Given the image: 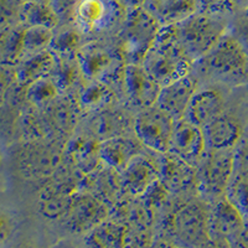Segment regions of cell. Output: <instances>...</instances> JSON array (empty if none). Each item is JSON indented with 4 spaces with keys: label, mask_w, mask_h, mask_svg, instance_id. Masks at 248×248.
<instances>
[{
    "label": "cell",
    "mask_w": 248,
    "mask_h": 248,
    "mask_svg": "<svg viewBox=\"0 0 248 248\" xmlns=\"http://www.w3.org/2000/svg\"><path fill=\"white\" fill-rule=\"evenodd\" d=\"M240 1H247L248 3V0H237V3H240Z\"/></svg>",
    "instance_id": "44"
},
{
    "label": "cell",
    "mask_w": 248,
    "mask_h": 248,
    "mask_svg": "<svg viewBox=\"0 0 248 248\" xmlns=\"http://www.w3.org/2000/svg\"><path fill=\"white\" fill-rule=\"evenodd\" d=\"M122 90L130 107L140 110L156 105L161 86L143 65L128 63L122 75Z\"/></svg>",
    "instance_id": "13"
},
{
    "label": "cell",
    "mask_w": 248,
    "mask_h": 248,
    "mask_svg": "<svg viewBox=\"0 0 248 248\" xmlns=\"http://www.w3.org/2000/svg\"><path fill=\"white\" fill-rule=\"evenodd\" d=\"M169 152L198 168L207 152L203 128L187 118L178 119Z\"/></svg>",
    "instance_id": "14"
},
{
    "label": "cell",
    "mask_w": 248,
    "mask_h": 248,
    "mask_svg": "<svg viewBox=\"0 0 248 248\" xmlns=\"http://www.w3.org/2000/svg\"><path fill=\"white\" fill-rule=\"evenodd\" d=\"M20 24L24 26H44L56 30L60 26L56 15L48 3L26 0L20 15Z\"/></svg>",
    "instance_id": "28"
},
{
    "label": "cell",
    "mask_w": 248,
    "mask_h": 248,
    "mask_svg": "<svg viewBox=\"0 0 248 248\" xmlns=\"http://www.w3.org/2000/svg\"><path fill=\"white\" fill-rule=\"evenodd\" d=\"M101 140L93 136L92 133L81 132L74 134L67 139L65 148V160L67 165L74 168L82 175H87L103 165L99 155Z\"/></svg>",
    "instance_id": "17"
},
{
    "label": "cell",
    "mask_w": 248,
    "mask_h": 248,
    "mask_svg": "<svg viewBox=\"0 0 248 248\" xmlns=\"http://www.w3.org/2000/svg\"><path fill=\"white\" fill-rule=\"evenodd\" d=\"M34 1H43V3H48V0H34Z\"/></svg>",
    "instance_id": "43"
},
{
    "label": "cell",
    "mask_w": 248,
    "mask_h": 248,
    "mask_svg": "<svg viewBox=\"0 0 248 248\" xmlns=\"http://www.w3.org/2000/svg\"><path fill=\"white\" fill-rule=\"evenodd\" d=\"M200 85V77L192 71L191 74L163 86L156 105L169 112L175 119L184 118Z\"/></svg>",
    "instance_id": "18"
},
{
    "label": "cell",
    "mask_w": 248,
    "mask_h": 248,
    "mask_svg": "<svg viewBox=\"0 0 248 248\" xmlns=\"http://www.w3.org/2000/svg\"><path fill=\"white\" fill-rule=\"evenodd\" d=\"M20 248H34V247H20Z\"/></svg>",
    "instance_id": "45"
},
{
    "label": "cell",
    "mask_w": 248,
    "mask_h": 248,
    "mask_svg": "<svg viewBox=\"0 0 248 248\" xmlns=\"http://www.w3.org/2000/svg\"><path fill=\"white\" fill-rule=\"evenodd\" d=\"M230 31L232 34L240 40L241 44L245 46V48L248 52V12L241 15L238 19L234 21L233 28H230Z\"/></svg>",
    "instance_id": "36"
},
{
    "label": "cell",
    "mask_w": 248,
    "mask_h": 248,
    "mask_svg": "<svg viewBox=\"0 0 248 248\" xmlns=\"http://www.w3.org/2000/svg\"><path fill=\"white\" fill-rule=\"evenodd\" d=\"M55 30L44 26H25L23 32V60L48 50Z\"/></svg>",
    "instance_id": "30"
},
{
    "label": "cell",
    "mask_w": 248,
    "mask_h": 248,
    "mask_svg": "<svg viewBox=\"0 0 248 248\" xmlns=\"http://www.w3.org/2000/svg\"><path fill=\"white\" fill-rule=\"evenodd\" d=\"M236 4L237 0H199V12L227 15Z\"/></svg>",
    "instance_id": "35"
},
{
    "label": "cell",
    "mask_w": 248,
    "mask_h": 248,
    "mask_svg": "<svg viewBox=\"0 0 248 248\" xmlns=\"http://www.w3.org/2000/svg\"><path fill=\"white\" fill-rule=\"evenodd\" d=\"M226 196L242 212L245 218L248 217V167H242L236 163V170Z\"/></svg>",
    "instance_id": "31"
},
{
    "label": "cell",
    "mask_w": 248,
    "mask_h": 248,
    "mask_svg": "<svg viewBox=\"0 0 248 248\" xmlns=\"http://www.w3.org/2000/svg\"><path fill=\"white\" fill-rule=\"evenodd\" d=\"M144 8L163 26L174 25L199 12V0H148Z\"/></svg>",
    "instance_id": "23"
},
{
    "label": "cell",
    "mask_w": 248,
    "mask_h": 248,
    "mask_svg": "<svg viewBox=\"0 0 248 248\" xmlns=\"http://www.w3.org/2000/svg\"><path fill=\"white\" fill-rule=\"evenodd\" d=\"M55 30L50 50L57 56H77L81 47L86 44V37L75 25L59 26Z\"/></svg>",
    "instance_id": "27"
},
{
    "label": "cell",
    "mask_w": 248,
    "mask_h": 248,
    "mask_svg": "<svg viewBox=\"0 0 248 248\" xmlns=\"http://www.w3.org/2000/svg\"><path fill=\"white\" fill-rule=\"evenodd\" d=\"M160 156L145 148L122 170V184L128 196L141 198L160 179Z\"/></svg>",
    "instance_id": "12"
},
{
    "label": "cell",
    "mask_w": 248,
    "mask_h": 248,
    "mask_svg": "<svg viewBox=\"0 0 248 248\" xmlns=\"http://www.w3.org/2000/svg\"><path fill=\"white\" fill-rule=\"evenodd\" d=\"M160 181L172 195L199 194L198 168L170 152L160 156Z\"/></svg>",
    "instance_id": "15"
},
{
    "label": "cell",
    "mask_w": 248,
    "mask_h": 248,
    "mask_svg": "<svg viewBox=\"0 0 248 248\" xmlns=\"http://www.w3.org/2000/svg\"><path fill=\"white\" fill-rule=\"evenodd\" d=\"M26 0H0V29L20 24V15Z\"/></svg>",
    "instance_id": "33"
},
{
    "label": "cell",
    "mask_w": 248,
    "mask_h": 248,
    "mask_svg": "<svg viewBox=\"0 0 248 248\" xmlns=\"http://www.w3.org/2000/svg\"><path fill=\"white\" fill-rule=\"evenodd\" d=\"M181 41L195 62L205 57L230 30L226 15L196 12L178 24Z\"/></svg>",
    "instance_id": "6"
},
{
    "label": "cell",
    "mask_w": 248,
    "mask_h": 248,
    "mask_svg": "<svg viewBox=\"0 0 248 248\" xmlns=\"http://www.w3.org/2000/svg\"><path fill=\"white\" fill-rule=\"evenodd\" d=\"M125 5L129 9L133 8H139V6H144L148 0H122Z\"/></svg>",
    "instance_id": "40"
},
{
    "label": "cell",
    "mask_w": 248,
    "mask_h": 248,
    "mask_svg": "<svg viewBox=\"0 0 248 248\" xmlns=\"http://www.w3.org/2000/svg\"><path fill=\"white\" fill-rule=\"evenodd\" d=\"M234 248H248V217L245 218V223L241 230V233L237 237L236 242L233 243Z\"/></svg>",
    "instance_id": "37"
},
{
    "label": "cell",
    "mask_w": 248,
    "mask_h": 248,
    "mask_svg": "<svg viewBox=\"0 0 248 248\" xmlns=\"http://www.w3.org/2000/svg\"><path fill=\"white\" fill-rule=\"evenodd\" d=\"M176 121L178 119L158 105L150 106L137 112L133 132L147 149L165 154L170 149Z\"/></svg>",
    "instance_id": "10"
},
{
    "label": "cell",
    "mask_w": 248,
    "mask_h": 248,
    "mask_svg": "<svg viewBox=\"0 0 248 248\" xmlns=\"http://www.w3.org/2000/svg\"><path fill=\"white\" fill-rule=\"evenodd\" d=\"M4 159H5V155H4V150H3V147H1V144H0V170L3 169V165H4Z\"/></svg>",
    "instance_id": "41"
},
{
    "label": "cell",
    "mask_w": 248,
    "mask_h": 248,
    "mask_svg": "<svg viewBox=\"0 0 248 248\" xmlns=\"http://www.w3.org/2000/svg\"><path fill=\"white\" fill-rule=\"evenodd\" d=\"M245 82H246V85H247V88H248V71H247V75H246Z\"/></svg>",
    "instance_id": "42"
},
{
    "label": "cell",
    "mask_w": 248,
    "mask_h": 248,
    "mask_svg": "<svg viewBox=\"0 0 248 248\" xmlns=\"http://www.w3.org/2000/svg\"><path fill=\"white\" fill-rule=\"evenodd\" d=\"M94 114L96 117L91 121V127L88 130L99 140L134 133L133 132L134 118L130 119L124 112L114 109L113 106Z\"/></svg>",
    "instance_id": "24"
},
{
    "label": "cell",
    "mask_w": 248,
    "mask_h": 248,
    "mask_svg": "<svg viewBox=\"0 0 248 248\" xmlns=\"http://www.w3.org/2000/svg\"><path fill=\"white\" fill-rule=\"evenodd\" d=\"M161 223V237L181 248H199L211 237L210 202L199 194L172 195Z\"/></svg>",
    "instance_id": "1"
},
{
    "label": "cell",
    "mask_w": 248,
    "mask_h": 248,
    "mask_svg": "<svg viewBox=\"0 0 248 248\" xmlns=\"http://www.w3.org/2000/svg\"><path fill=\"white\" fill-rule=\"evenodd\" d=\"M199 248H234L227 241L220 240V238H215V237H210L209 240L206 241L203 245H201Z\"/></svg>",
    "instance_id": "38"
},
{
    "label": "cell",
    "mask_w": 248,
    "mask_h": 248,
    "mask_svg": "<svg viewBox=\"0 0 248 248\" xmlns=\"http://www.w3.org/2000/svg\"><path fill=\"white\" fill-rule=\"evenodd\" d=\"M79 0H48V5L59 20L60 26L75 25Z\"/></svg>",
    "instance_id": "32"
},
{
    "label": "cell",
    "mask_w": 248,
    "mask_h": 248,
    "mask_svg": "<svg viewBox=\"0 0 248 248\" xmlns=\"http://www.w3.org/2000/svg\"><path fill=\"white\" fill-rule=\"evenodd\" d=\"M207 149H237L243 138L240 119L229 112H222L203 127Z\"/></svg>",
    "instance_id": "21"
},
{
    "label": "cell",
    "mask_w": 248,
    "mask_h": 248,
    "mask_svg": "<svg viewBox=\"0 0 248 248\" xmlns=\"http://www.w3.org/2000/svg\"><path fill=\"white\" fill-rule=\"evenodd\" d=\"M77 60L85 81L105 82L110 86L121 82L125 63L113 41L87 40L77 54Z\"/></svg>",
    "instance_id": "8"
},
{
    "label": "cell",
    "mask_w": 248,
    "mask_h": 248,
    "mask_svg": "<svg viewBox=\"0 0 248 248\" xmlns=\"http://www.w3.org/2000/svg\"><path fill=\"white\" fill-rule=\"evenodd\" d=\"M17 218L14 212L0 206V248L12 242L17 231Z\"/></svg>",
    "instance_id": "34"
},
{
    "label": "cell",
    "mask_w": 248,
    "mask_h": 248,
    "mask_svg": "<svg viewBox=\"0 0 248 248\" xmlns=\"http://www.w3.org/2000/svg\"><path fill=\"white\" fill-rule=\"evenodd\" d=\"M145 149L134 133L122 134L101 140L99 155L105 165L118 170L119 172L127 167L129 161Z\"/></svg>",
    "instance_id": "22"
},
{
    "label": "cell",
    "mask_w": 248,
    "mask_h": 248,
    "mask_svg": "<svg viewBox=\"0 0 248 248\" xmlns=\"http://www.w3.org/2000/svg\"><path fill=\"white\" fill-rule=\"evenodd\" d=\"M56 65L57 56L48 48V50L23 60L21 68L19 70L16 76L20 82L30 85L37 79L52 76Z\"/></svg>",
    "instance_id": "26"
},
{
    "label": "cell",
    "mask_w": 248,
    "mask_h": 248,
    "mask_svg": "<svg viewBox=\"0 0 248 248\" xmlns=\"http://www.w3.org/2000/svg\"><path fill=\"white\" fill-rule=\"evenodd\" d=\"M141 65L161 87L191 74L195 61L181 41L178 24L161 28Z\"/></svg>",
    "instance_id": "2"
},
{
    "label": "cell",
    "mask_w": 248,
    "mask_h": 248,
    "mask_svg": "<svg viewBox=\"0 0 248 248\" xmlns=\"http://www.w3.org/2000/svg\"><path fill=\"white\" fill-rule=\"evenodd\" d=\"M28 86V99L35 108H46L63 96L52 76L37 79Z\"/></svg>",
    "instance_id": "29"
},
{
    "label": "cell",
    "mask_w": 248,
    "mask_h": 248,
    "mask_svg": "<svg viewBox=\"0 0 248 248\" xmlns=\"http://www.w3.org/2000/svg\"><path fill=\"white\" fill-rule=\"evenodd\" d=\"M245 223V216L227 196L210 202L211 237L227 241L233 246Z\"/></svg>",
    "instance_id": "19"
},
{
    "label": "cell",
    "mask_w": 248,
    "mask_h": 248,
    "mask_svg": "<svg viewBox=\"0 0 248 248\" xmlns=\"http://www.w3.org/2000/svg\"><path fill=\"white\" fill-rule=\"evenodd\" d=\"M236 170V149H207L198 167V192L212 202L226 196Z\"/></svg>",
    "instance_id": "9"
},
{
    "label": "cell",
    "mask_w": 248,
    "mask_h": 248,
    "mask_svg": "<svg viewBox=\"0 0 248 248\" xmlns=\"http://www.w3.org/2000/svg\"><path fill=\"white\" fill-rule=\"evenodd\" d=\"M226 110V97L217 85L201 82L200 87L195 92L185 117L192 123L205 127L212 119Z\"/></svg>",
    "instance_id": "20"
},
{
    "label": "cell",
    "mask_w": 248,
    "mask_h": 248,
    "mask_svg": "<svg viewBox=\"0 0 248 248\" xmlns=\"http://www.w3.org/2000/svg\"><path fill=\"white\" fill-rule=\"evenodd\" d=\"M161 28L163 25L144 6L129 9L123 26L113 37L124 63L141 65Z\"/></svg>",
    "instance_id": "4"
},
{
    "label": "cell",
    "mask_w": 248,
    "mask_h": 248,
    "mask_svg": "<svg viewBox=\"0 0 248 248\" xmlns=\"http://www.w3.org/2000/svg\"><path fill=\"white\" fill-rule=\"evenodd\" d=\"M88 248H137V229L110 215L86 234Z\"/></svg>",
    "instance_id": "16"
},
{
    "label": "cell",
    "mask_w": 248,
    "mask_h": 248,
    "mask_svg": "<svg viewBox=\"0 0 248 248\" xmlns=\"http://www.w3.org/2000/svg\"><path fill=\"white\" fill-rule=\"evenodd\" d=\"M128 12L122 0H79L75 26L88 40L110 39L119 32Z\"/></svg>",
    "instance_id": "5"
},
{
    "label": "cell",
    "mask_w": 248,
    "mask_h": 248,
    "mask_svg": "<svg viewBox=\"0 0 248 248\" xmlns=\"http://www.w3.org/2000/svg\"><path fill=\"white\" fill-rule=\"evenodd\" d=\"M112 214L110 206L92 192L81 191L74 196L67 214L61 220L66 230L75 234H87Z\"/></svg>",
    "instance_id": "11"
},
{
    "label": "cell",
    "mask_w": 248,
    "mask_h": 248,
    "mask_svg": "<svg viewBox=\"0 0 248 248\" xmlns=\"http://www.w3.org/2000/svg\"><path fill=\"white\" fill-rule=\"evenodd\" d=\"M116 99L113 86L98 81H85L75 97L81 112L98 113L112 107Z\"/></svg>",
    "instance_id": "25"
},
{
    "label": "cell",
    "mask_w": 248,
    "mask_h": 248,
    "mask_svg": "<svg viewBox=\"0 0 248 248\" xmlns=\"http://www.w3.org/2000/svg\"><path fill=\"white\" fill-rule=\"evenodd\" d=\"M66 143L59 137L31 139L15 154L17 169L29 179H50L63 165Z\"/></svg>",
    "instance_id": "7"
},
{
    "label": "cell",
    "mask_w": 248,
    "mask_h": 248,
    "mask_svg": "<svg viewBox=\"0 0 248 248\" xmlns=\"http://www.w3.org/2000/svg\"><path fill=\"white\" fill-rule=\"evenodd\" d=\"M150 248H181V247H179V246L174 245V243L169 242L168 240L160 237V238H156L155 241H153Z\"/></svg>",
    "instance_id": "39"
},
{
    "label": "cell",
    "mask_w": 248,
    "mask_h": 248,
    "mask_svg": "<svg viewBox=\"0 0 248 248\" xmlns=\"http://www.w3.org/2000/svg\"><path fill=\"white\" fill-rule=\"evenodd\" d=\"M247 71V50L230 30L209 54L195 62L194 67L201 82L209 79L227 85L245 82Z\"/></svg>",
    "instance_id": "3"
}]
</instances>
